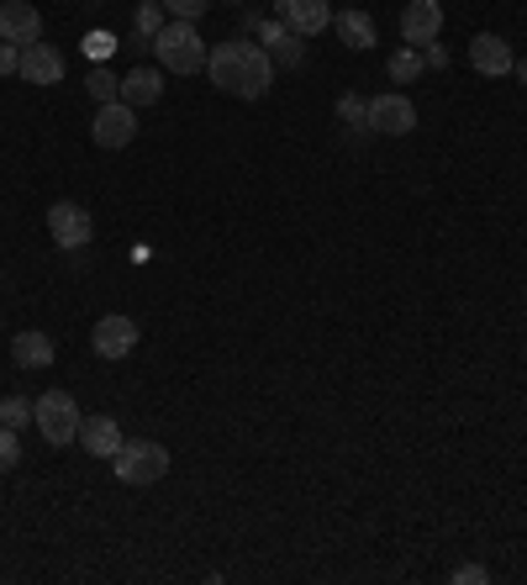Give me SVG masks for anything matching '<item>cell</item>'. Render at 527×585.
Listing matches in <instances>:
<instances>
[{
  "instance_id": "obj_1",
  "label": "cell",
  "mask_w": 527,
  "mask_h": 585,
  "mask_svg": "<svg viewBox=\"0 0 527 585\" xmlns=\"http://www.w3.org/2000/svg\"><path fill=\"white\" fill-rule=\"evenodd\" d=\"M206 74H212L216 90H227V96H238V100H259L275 85V58L259 43H222L206 58Z\"/></svg>"
},
{
  "instance_id": "obj_2",
  "label": "cell",
  "mask_w": 527,
  "mask_h": 585,
  "mask_svg": "<svg viewBox=\"0 0 527 585\" xmlns=\"http://www.w3.org/2000/svg\"><path fill=\"white\" fill-rule=\"evenodd\" d=\"M153 53H159V64H164L169 74H201L206 58H212V48H206V37L195 32V22H174V17H169L164 32L153 37Z\"/></svg>"
},
{
  "instance_id": "obj_3",
  "label": "cell",
  "mask_w": 527,
  "mask_h": 585,
  "mask_svg": "<svg viewBox=\"0 0 527 585\" xmlns=\"http://www.w3.org/2000/svg\"><path fill=\"white\" fill-rule=\"evenodd\" d=\"M111 469H117L121 486H153L169 475V448L153 438H138V443H121L111 454Z\"/></svg>"
},
{
  "instance_id": "obj_4",
  "label": "cell",
  "mask_w": 527,
  "mask_h": 585,
  "mask_svg": "<svg viewBox=\"0 0 527 585\" xmlns=\"http://www.w3.org/2000/svg\"><path fill=\"white\" fill-rule=\"evenodd\" d=\"M32 422H37V433L53 443V448H64V443L79 438V407H74L69 390H49V396H37L32 401Z\"/></svg>"
},
{
  "instance_id": "obj_5",
  "label": "cell",
  "mask_w": 527,
  "mask_h": 585,
  "mask_svg": "<svg viewBox=\"0 0 527 585\" xmlns=\"http://www.w3.org/2000/svg\"><path fill=\"white\" fill-rule=\"evenodd\" d=\"M49 232L58 248H85L90 238H96V221H90V212L85 206H74V201H53L49 206Z\"/></svg>"
},
{
  "instance_id": "obj_6",
  "label": "cell",
  "mask_w": 527,
  "mask_h": 585,
  "mask_svg": "<svg viewBox=\"0 0 527 585\" xmlns=\"http://www.w3.org/2000/svg\"><path fill=\"white\" fill-rule=\"evenodd\" d=\"M90 138H96V148H127L132 138H138V106H127V100H106V106L96 111Z\"/></svg>"
},
{
  "instance_id": "obj_7",
  "label": "cell",
  "mask_w": 527,
  "mask_h": 585,
  "mask_svg": "<svg viewBox=\"0 0 527 585\" xmlns=\"http://www.w3.org/2000/svg\"><path fill=\"white\" fill-rule=\"evenodd\" d=\"M90 343H96V359H127L132 348H138V322L121 317V312H111V317L96 322V333H90Z\"/></svg>"
},
{
  "instance_id": "obj_8",
  "label": "cell",
  "mask_w": 527,
  "mask_h": 585,
  "mask_svg": "<svg viewBox=\"0 0 527 585\" xmlns=\"http://www.w3.org/2000/svg\"><path fill=\"white\" fill-rule=\"evenodd\" d=\"M438 32H443V6L438 0H407V11H401L407 48H428V43H438Z\"/></svg>"
},
{
  "instance_id": "obj_9",
  "label": "cell",
  "mask_w": 527,
  "mask_h": 585,
  "mask_svg": "<svg viewBox=\"0 0 527 585\" xmlns=\"http://www.w3.org/2000/svg\"><path fill=\"white\" fill-rule=\"evenodd\" d=\"M275 11H280V22H286L295 37H316V32L333 26V6H327V0H275Z\"/></svg>"
},
{
  "instance_id": "obj_10",
  "label": "cell",
  "mask_w": 527,
  "mask_h": 585,
  "mask_svg": "<svg viewBox=\"0 0 527 585\" xmlns=\"http://www.w3.org/2000/svg\"><path fill=\"white\" fill-rule=\"evenodd\" d=\"M417 127V106L407 96H375L369 100V132H385V138H407Z\"/></svg>"
},
{
  "instance_id": "obj_11",
  "label": "cell",
  "mask_w": 527,
  "mask_h": 585,
  "mask_svg": "<svg viewBox=\"0 0 527 585\" xmlns=\"http://www.w3.org/2000/svg\"><path fill=\"white\" fill-rule=\"evenodd\" d=\"M0 37H6V43H17V48L37 43V37H43V17H37V6H26V0H6V6H0Z\"/></svg>"
},
{
  "instance_id": "obj_12",
  "label": "cell",
  "mask_w": 527,
  "mask_h": 585,
  "mask_svg": "<svg viewBox=\"0 0 527 585\" xmlns=\"http://www.w3.org/2000/svg\"><path fill=\"white\" fill-rule=\"evenodd\" d=\"M26 79V85H58V74H64V58H58V48L53 43H26L22 48V69H17Z\"/></svg>"
},
{
  "instance_id": "obj_13",
  "label": "cell",
  "mask_w": 527,
  "mask_h": 585,
  "mask_svg": "<svg viewBox=\"0 0 527 585\" xmlns=\"http://www.w3.org/2000/svg\"><path fill=\"white\" fill-rule=\"evenodd\" d=\"M79 443H85V454H90V459H111L127 438H121L117 416H85V422H79Z\"/></svg>"
},
{
  "instance_id": "obj_14",
  "label": "cell",
  "mask_w": 527,
  "mask_h": 585,
  "mask_svg": "<svg viewBox=\"0 0 527 585\" xmlns=\"http://www.w3.org/2000/svg\"><path fill=\"white\" fill-rule=\"evenodd\" d=\"M470 64H475L480 74H491V79H502V74H512V48H506V37H496V32H480L475 43H470Z\"/></svg>"
},
{
  "instance_id": "obj_15",
  "label": "cell",
  "mask_w": 527,
  "mask_h": 585,
  "mask_svg": "<svg viewBox=\"0 0 527 585\" xmlns=\"http://www.w3.org/2000/svg\"><path fill=\"white\" fill-rule=\"evenodd\" d=\"M11 359L22 369H49L53 359H58V343H53L49 333H32V327H26V333L11 338Z\"/></svg>"
},
{
  "instance_id": "obj_16",
  "label": "cell",
  "mask_w": 527,
  "mask_h": 585,
  "mask_svg": "<svg viewBox=\"0 0 527 585\" xmlns=\"http://www.w3.org/2000/svg\"><path fill=\"white\" fill-rule=\"evenodd\" d=\"M159 96H164V74L159 69H132L121 79V100L127 106H153Z\"/></svg>"
},
{
  "instance_id": "obj_17",
  "label": "cell",
  "mask_w": 527,
  "mask_h": 585,
  "mask_svg": "<svg viewBox=\"0 0 527 585\" xmlns=\"http://www.w3.org/2000/svg\"><path fill=\"white\" fill-rule=\"evenodd\" d=\"M333 26H337V37L348 43L354 53H369L380 37H375V22L364 17V11H343V17H333Z\"/></svg>"
},
{
  "instance_id": "obj_18",
  "label": "cell",
  "mask_w": 527,
  "mask_h": 585,
  "mask_svg": "<svg viewBox=\"0 0 527 585\" xmlns=\"http://www.w3.org/2000/svg\"><path fill=\"white\" fill-rule=\"evenodd\" d=\"M85 90L106 106V100H121V79L106 69V64H90V74H85Z\"/></svg>"
},
{
  "instance_id": "obj_19",
  "label": "cell",
  "mask_w": 527,
  "mask_h": 585,
  "mask_svg": "<svg viewBox=\"0 0 527 585\" xmlns=\"http://www.w3.org/2000/svg\"><path fill=\"white\" fill-rule=\"evenodd\" d=\"M422 69H428L422 48H401V53H390V79H396V85H411V79H417Z\"/></svg>"
},
{
  "instance_id": "obj_20",
  "label": "cell",
  "mask_w": 527,
  "mask_h": 585,
  "mask_svg": "<svg viewBox=\"0 0 527 585\" xmlns=\"http://www.w3.org/2000/svg\"><path fill=\"white\" fill-rule=\"evenodd\" d=\"M164 22H169L164 0H143V6H138V32H143L148 43H153V37H159V32H164Z\"/></svg>"
},
{
  "instance_id": "obj_21",
  "label": "cell",
  "mask_w": 527,
  "mask_h": 585,
  "mask_svg": "<svg viewBox=\"0 0 527 585\" xmlns=\"http://www.w3.org/2000/svg\"><path fill=\"white\" fill-rule=\"evenodd\" d=\"M164 11L174 22H201V17L212 11V0H164Z\"/></svg>"
},
{
  "instance_id": "obj_22",
  "label": "cell",
  "mask_w": 527,
  "mask_h": 585,
  "mask_svg": "<svg viewBox=\"0 0 527 585\" xmlns=\"http://www.w3.org/2000/svg\"><path fill=\"white\" fill-rule=\"evenodd\" d=\"M11 464H22V438H17V427L0 422V475H6Z\"/></svg>"
},
{
  "instance_id": "obj_23",
  "label": "cell",
  "mask_w": 527,
  "mask_h": 585,
  "mask_svg": "<svg viewBox=\"0 0 527 585\" xmlns=\"http://www.w3.org/2000/svg\"><path fill=\"white\" fill-rule=\"evenodd\" d=\"M0 422H6V427H22V422H32V401H22V396H6V401H0Z\"/></svg>"
},
{
  "instance_id": "obj_24",
  "label": "cell",
  "mask_w": 527,
  "mask_h": 585,
  "mask_svg": "<svg viewBox=\"0 0 527 585\" xmlns=\"http://www.w3.org/2000/svg\"><path fill=\"white\" fill-rule=\"evenodd\" d=\"M337 117H343L348 127H369V100L343 96V100H337Z\"/></svg>"
},
{
  "instance_id": "obj_25",
  "label": "cell",
  "mask_w": 527,
  "mask_h": 585,
  "mask_svg": "<svg viewBox=\"0 0 527 585\" xmlns=\"http://www.w3.org/2000/svg\"><path fill=\"white\" fill-rule=\"evenodd\" d=\"M264 53H275V58H280L286 69H295V64H301V37H295V32H286V37H280L275 48H264Z\"/></svg>"
},
{
  "instance_id": "obj_26",
  "label": "cell",
  "mask_w": 527,
  "mask_h": 585,
  "mask_svg": "<svg viewBox=\"0 0 527 585\" xmlns=\"http://www.w3.org/2000/svg\"><path fill=\"white\" fill-rule=\"evenodd\" d=\"M111 48H117V37H111V32H90V37H85V53H90L96 64H100V58H106Z\"/></svg>"
},
{
  "instance_id": "obj_27",
  "label": "cell",
  "mask_w": 527,
  "mask_h": 585,
  "mask_svg": "<svg viewBox=\"0 0 527 585\" xmlns=\"http://www.w3.org/2000/svg\"><path fill=\"white\" fill-rule=\"evenodd\" d=\"M17 69H22V48L0 37V79H6V74H17Z\"/></svg>"
},
{
  "instance_id": "obj_28",
  "label": "cell",
  "mask_w": 527,
  "mask_h": 585,
  "mask_svg": "<svg viewBox=\"0 0 527 585\" xmlns=\"http://www.w3.org/2000/svg\"><path fill=\"white\" fill-rule=\"evenodd\" d=\"M454 581L459 585H485V581H491V570H485V564H459Z\"/></svg>"
},
{
  "instance_id": "obj_29",
  "label": "cell",
  "mask_w": 527,
  "mask_h": 585,
  "mask_svg": "<svg viewBox=\"0 0 527 585\" xmlns=\"http://www.w3.org/2000/svg\"><path fill=\"white\" fill-rule=\"evenodd\" d=\"M512 69H517V79H523V85H527V58H517V64H512Z\"/></svg>"
}]
</instances>
